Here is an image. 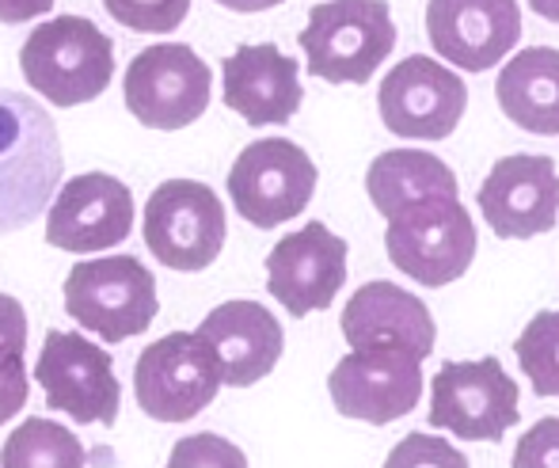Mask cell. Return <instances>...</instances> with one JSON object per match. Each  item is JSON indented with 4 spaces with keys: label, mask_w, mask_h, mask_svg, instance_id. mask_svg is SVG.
<instances>
[{
    "label": "cell",
    "mask_w": 559,
    "mask_h": 468,
    "mask_svg": "<svg viewBox=\"0 0 559 468\" xmlns=\"http://www.w3.org/2000/svg\"><path fill=\"white\" fill-rule=\"evenodd\" d=\"M66 172L61 138L43 103L0 89V236L43 218Z\"/></svg>",
    "instance_id": "obj_1"
},
{
    "label": "cell",
    "mask_w": 559,
    "mask_h": 468,
    "mask_svg": "<svg viewBox=\"0 0 559 468\" xmlns=\"http://www.w3.org/2000/svg\"><path fill=\"white\" fill-rule=\"evenodd\" d=\"M23 81L58 107H81L107 92L115 77V43L84 15L38 23L20 46Z\"/></svg>",
    "instance_id": "obj_2"
},
{
    "label": "cell",
    "mask_w": 559,
    "mask_h": 468,
    "mask_svg": "<svg viewBox=\"0 0 559 468\" xmlns=\"http://www.w3.org/2000/svg\"><path fill=\"white\" fill-rule=\"evenodd\" d=\"M396 46V23L384 0H324L309 12L301 50L309 73L332 84H366Z\"/></svg>",
    "instance_id": "obj_3"
},
{
    "label": "cell",
    "mask_w": 559,
    "mask_h": 468,
    "mask_svg": "<svg viewBox=\"0 0 559 468\" xmlns=\"http://www.w3.org/2000/svg\"><path fill=\"white\" fill-rule=\"evenodd\" d=\"M384 248L396 271L419 285L456 282L476 259V225L456 195H435L389 218Z\"/></svg>",
    "instance_id": "obj_4"
},
{
    "label": "cell",
    "mask_w": 559,
    "mask_h": 468,
    "mask_svg": "<svg viewBox=\"0 0 559 468\" xmlns=\"http://www.w3.org/2000/svg\"><path fill=\"white\" fill-rule=\"evenodd\" d=\"M66 313L104 343H122L148 331L160 313L156 279L133 256L84 259L66 279Z\"/></svg>",
    "instance_id": "obj_5"
},
{
    "label": "cell",
    "mask_w": 559,
    "mask_h": 468,
    "mask_svg": "<svg viewBox=\"0 0 559 468\" xmlns=\"http://www.w3.org/2000/svg\"><path fill=\"white\" fill-rule=\"evenodd\" d=\"M317 195V164L297 141L259 138L228 168V198L255 229H274L301 218Z\"/></svg>",
    "instance_id": "obj_6"
},
{
    "label": "cell",
    "mask_w": 559,
    "mask_h": 468,
    "mask_svg": "<svg viewBox=\"0 0 559 468\" xmlns=\"http://www.w3.org/2000/svg\"><path fill=\"white\" fill-rule=\"evenodd\" d=\"M222 388V370L199 331H171L148 343L133 366V393L156 423H187L210 408Z\"/></svg>",
    "instance_id": "obj_7"
},
{
    "label": "cell",
    "mask_w": 559,
    "mask_h": 468,
    "mask_svg": "<svg viewBox=\"0 0 559 468\" xmlns=\"http://www.w3.org/2000/svg\"><path fill=\"white\" fill-rule=\"evenodd\" d=\"M145 244L171 271H206L225 248V206L199 179H168L145 202Z\"/></svg>",
    "instance_id": "obj_8"
},
{
    "label": "cell",
    "mask_w": 559,
    "mask_h": 468,
    "mask_svg": "<svg viewBox=\"0 0 559 468\" xmlns=\"http://www.w3.org/2000/svg\"><path fill=\"white\" fill-rule=\"evenodd\" d=\"M210 66L183 43H156L130 61L122 95L148 130H183L210 107Z\"/></svg>",
    "instance_id": "obj_9"
},
{
    "label": "cell",
    "mask_w": 559,
    "mask_h": 468,
    "mask_svg": "<svg viewBox=\"0 0 559 468\" xmlns=\"http://www.w3.org/2000/svg\"><path fill=\"white\" fill-rule=\"evenodd\" d=\"M518 423V385L499 359L445 362L430 381V426L464 442H499Z\"/></svg>",
    "instance_id": "obj_10"
},
{
    "label": "cell",
    "mask_w": 559,
    "mask_h": 468,
    "mask_svg": "<svg viewBox=\"0 0 559 468\" xmlns=\"http://www.w3.org/2000/svg\"><path fill=\"white\" fill-rule=\"evenodd\" d=\"M35 381L43 385L46 403L66 411L76 423L111 426L122 408V388L115 362L104 347L88 343L81 331H50L38 351Z\"/></svg>",
    "instance_id": "obj_11"
},
{
    "label": "cell",
    "mask_w": 559,
    "mask_h": 468,
    "mask_svg": "<svg viewBox=\"0 0 559 468\" xmlns=\"http://www.w3.org/2000/svg\"><path fill=\"white\" fill-rule=\"evenodd\" d=\"M338 416L384 426L404 419L423 400V359L396 347H358L328 377Z\"/></svg>",
    "instance_id": "obj_12"
},
{
    "label": "cell",
    "mask_w": 559,
    "mask_h": 468,
    "mask_svg": "<svg viewBox=\"0 0 559 468\" xmlns=\"http://www.w3.org/2000/svg\"><path fill=\"white\" fill-rule=\"evenodd\" d=\"M377 107H381V122L396 138L445 141L461 126L468 89L442 61L412 54L381 81Z\"/></svg>",
    "instance_id": "obj_13"
},
{
    "label": "cell",
    "mask_w": 559,
    "mask_h": 468,
    "mask_svg": "<svg viewBox=\"0 0 559 468\" xmlns=\"http://www.w3.org/2000/svg\"><path fill=\"white\" fill-rule=\"evenodd\" d=\"M46 241L73 256L107 251L130 236L133 195L122 179L107 172L73 176L46 206Z\"/></svg>",
    "instance_id": "obj_14"
},
{
    "label": "cell",
    "mask_w": 559,
    "mask_h": 468,
    "mask_svg": "<svg viewBox=\"0 0 559 468\" xmlns=\"http://www.w3.org/2000/svg\"><path fill=\"white\" fill-rule=\"evenodd\" d=\"M346 282V241L324 221H309L301 233L282 236L266 256V290L289 316L332 308Z\"/></svg>",
    "instance_id": "obj_15"
},
{
    "label": "cell",
    "mask_w": 559,
    "mask_h": 468,
    "mask_svg": "<svg viewBox=\"0 0 559 468\" xmlns=\"http://www.w3.org/2000/svg\"><path fill=\"white\" fill-rule=\"evenodd\" d=\"M484 221L502 241H530L552 233L559 218V179L552 156L514 153L487 172L476 195Z\"/></svg>",
    "instance_id": "obj_16"
},
{
    "label": "cell",
    "mask_w": 559,
    "mask_h": 468,
    "mask_svg": "<svg viewBox=\"0 0 559 468\" xmlns=\"http://www.w3.org/2000/svg\"><path fill=\"white\" fill-rule=\"evenodd\" d=\"M427 35L449 66L484 73L518 46L522 8L518 0H430Z\"/></svg>",
    "instance_id": "obj_17"
},
{
    "label": "cell",
    "mask_w": 559,
    "mask_h": 468,
    "mask_svg": "<svg viewBox=\"0 0 559 468\" xmlns=\"http://www.w3.org/2000/svg\"><path fill=\"white\" fill-rule=\"evenodd\" d=\"M225 107L248 126H286L305 100L301 66L274 43L240 46L222 61Z\"/></svg>",
    "instance_id": "obj_18"
},
{
    "label": "cell",
    "mask_w": 559,
    "mask_h": 468,
    "mask_svg": "<svg viewBox=\"0 0 559 468\" xmlns=\"http://www.w3.org/2000/svg\"><path fill=\"white\" fill-rule=\"evenodd\" d=\"M199 336L214 351L222 385L233 388H248L255 381H263L278 366L282 347H286L282 324L259 301H225V305H217L199 324Z\"/></svg>",
    "instance_id": "obj_19"
},
{
    "label": "cell",
    "mask_w": 559,
    "mask_h": 468,
    "mask_svg": "<svg viewBox=\"0 0 559 468\" xmlns=\"http://www.w3.org/2000/svg\"><path fill=\"white\" fill-rule=\"evenodd\" d=\"M343 339L358 347H396L415 359L435 351V316L423 297L392 282H366L343 308Z\"/></svg>",
    "instance_id": "obj_20"
},
{
    "label": "cell",
    "mask_w": 559,
    "mask_h": 468,
    "mask_svg": "<svg viewBox=\"0 0 559 468\" xmlns=\"http://www.w3.org/2000/svg\"><path fill=\"white\" fill-rule=\"evenodd\" d=\"M502 115L514 126L540 138L559 133V50L556 46H530L502 66L495 81Z\"/></svg>",
    "instance_id": "obj_21"
},
{
    "label": "cell",
    "mask_w": 559,
    "mask_h": 468,
    "mask_svg": "<svg viewBox=\"0 0 559 468\" xmlns=\"http://www.w3.org/2000/svg\"><path fill=\"white\" fill-rule=\"evenodd\" d=\"M366 190L369 202L392 218L404 206L423 202V198L435 195H456V176L453 168L435 153H423V149H392L381 153L366 172Z\"/></svg>",
    "instance_id": "obj_22"
},
{
    "label": "cell",
    "mask_w": 559,
    "mask_h": 468,
    "mask_svg": "<svg viewBox=\"0 0 559 468\" xmlns=\"http://www.w3.org/2000/svg\"><path fill=\"white\" fill-rule=\"evenodd\" d=\"M88 461L81 438L69 426H58L50 419H27L8 434L0 449L4 468H81Z\"/></svg>",
    "instance_id": "obj_23"
},
{
    "label": "cell",
    "mask_w": 559,
    "mask_h": 468,
    "mask_svg": "<svg viewBox=\"0 0 559 468\" xmlns=\"http://www.w3.org/2000/svg\"><path fill=\"white\" fill-rule=\"evenodd\" d=\"M518 359H522L525 374L533 377L537 396H556V313H540L537 320L525 328V336L518 339Z\"/></svg>",
    "instance_id": "obj_24"
},
{
    "label": "cell",
    "mask_w": 559,
    "mask_h": 468,
    "mask_svg": "<svg viewBox=\"0 0 559 468\" xmlns=\"http://www.w3.org/2000/svg\"><path fill=\"white\" fill-rule=\"evenodd\" d=\"M104 8L122 27L145 35H168L191 12V0H104Z\"/></svg>",
    "instance_id": "obj_25"
},
{
    "label": "cell",
    "mask_w": 559,
    "mask_h": 468,
    "mask_svg": "<svg viewBox=\"0 0 559 468\" xmlns=\"http://www.w3.org/2000/svg\"><path fill=\"white\" fill-rule=\"evenodd\" d=\"M248 457L240 454L236 446H228L225 438L217 434H194V438L179 442L171 449V465H194V468H206V465H243Z\"/></svg>",
    "instance_id": "obj_26"
},
{
    "label": "cell",
    "mask_w": 559,
    "mask_h": 468,
    "mask_svg": "<svg viewBox=\"0 0 559 468\" xmlns=\"http://www.w3.org/2000/svg\"><path fill=\"white\" fill-rule=\"evenodd\" d=\"M389 465H445V468H464L468 457L449 449L442 438H427V434H407L404 446L392 449Z\"/></svg>",
    "instance_id": "obj_27"
},
{
    "label": "cell",
    "mask_w": 559,
    "mask_h": 468,
    "mask_svg": "<svg viewBox=\"0 0 559 468\" xmlns=\"http://www.w3.org/2000/svg\"><path fill=\"white\" fill-rule=\"evenodd\" d=\"M27 366L23 354H0V426L27 408Z\"/></svg>",
    "instance_id": "obj_28"
},
{
    "label": "cell",
    "mask_w": 559,
    "mask_h": 468,
    "mask_svg": "<svg viewBox=\"0 0 559 468\" xmlns=\"http://www.w3.org/2000/svg\"><path fill=\"white\" fill-rule=\"evenodd\" d=\"M27 351V313L15 297L0 293V354Z\"/></svg>",
    "instance_id": "obj_29"
},
{
    "label": "cell",
    "mask_w": 559,
    "mask_h": 468,
    "mask_svg": "<svg viewBox=\"0 0 559 468\" xmlns=\"http://www.w3.org/2000/svg\"><path fill=\"white\" fill-rule=\"evenodd\" d=\"M53 0H0V23H27L35 15H46Z\"/></svg>",
    "instance_id": "obj_30"
},
{
    "label": "cell",
    "mask_w": 559,
    "mask_h": 468,
    "mask_svg": "<svg viewBox=\"0 0 559 468\" xmlns=\"http://www.w3.org/2000/svg\"><path fill=\"white\" fill-rule=\"evenodd\" d=\"M228 12H266V8H278L282 0H217Z\"/></svg>",
    "instance_id": "obj_31"
}]
</instances>
